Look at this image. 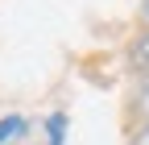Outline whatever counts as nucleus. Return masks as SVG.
<instances>
[{
  "instance_id": "nucleus-1",
  "label": "nucleus",
  "mask_w": 149,
  "mask_h": 145,
  "mask_svg": "<svg viewBox=\"0 0 149 145\" xmlns=\"http://www.w3.org/2000/svg\"><path fill=\"white\" fill-rule=\"evenodd\" d=\"M128 58H133V66L149 70V33H145L141 42H133V54H128Z\"/></svg>"
},
{
  "instance_id": "nucleus-2",
  "label": "nucleus",
  "mask_w": 149,
  "mask_h": 145,
  "mask_svg": "<svg viewBox=\"0 0 149 145\" xmlns=\"http://www.w3.org/2000/svg\"><path fill=\"white\" fill-rule=\"evenodd\" d=\"M21 129H25V120H21V116H4V124H0V141H8V137H17Z\"/></svg>"
},
{
  "instance_id": "nucleus-3",
  "label": "nucleus",
  "mask_w": 149,
  "mask_h": 145,
  "mask_svg": "<svg viewBox=\"0 0 149 145\" xmlns=\"http://www.w3.org/2000/svg\"><path fill=\"white\" fill-rule=\"evenodd\" d=\"M133 145H149V124H145V129H141V133L133 137Z\"/></svg>"
},
{
  "instance_id": "nucleus-4",
  "label": "nucleus",
  "mask_w": 149,
  "mask_h": 145,
  "mask_svg": "<svg viewBox=\"0 0 149 145\" xmlns=\"http://www.w3.org/2000/svg\"><path fill=\"white\" fill-rule=\"evenodd\" d=\"M141 108H145V112H149V91H145V96H141Z\"/></svg>"
},
{
  "instance_id": "nucleus-5",
  "label": "nucleus",
  "mask_w": 149,
  "mask_h": 145,
  "mask_svg": "<svg viewBox=\"0 0 149 145\" xmlns=\"http://www.w3.org/2000/svg\"><path fill=\"white\" fill-rule=\"evenodd\" d=\"M145 21H149V0H145Z\"/></svg>"
}]
</instances>
